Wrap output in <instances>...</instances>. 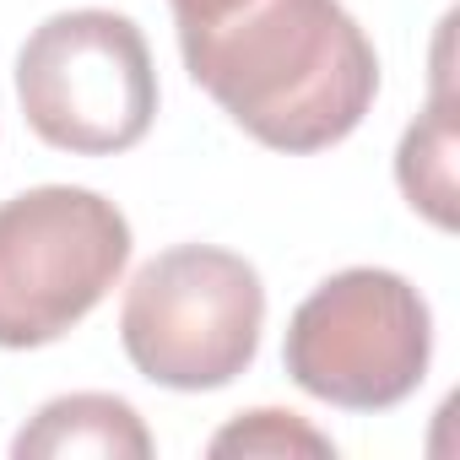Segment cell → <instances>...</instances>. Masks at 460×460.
<instances>
[{"instance_id":"obj_1","label":"cell","mask_w":460,"mask_h":460,"mask_svg":"<svg viewBox=\"0 0 460 460\" xmlns=\"http://www.w3.org/2000/svg\"><path fill=\"white\" fill-rule=\"evenodd\" d=\"M173 28L190 82L271 152H325L374 109L379 55L341 0H222Z\"/></svg>"},{"instance_id":"obj_2","label":"cell","mask_w":460,"mask_h":460,"mask_svg":"<svg viewBox=\"0 0 460 460\" xmlns=\"http://www.w3.org/2000/svg\"><path fill=\"white\" fill-rule=\"evenodd\" d=\"M266 331L261 271L217 244H173L152 255L119 304V341L141 379L163 390L234 385Z\"/></svg>"},{"instance_id":"obj_3","label":"cell","mask_w":460,"mask_h":460,"mask_svg":"<svg viewBox=\"0 0 460 460\" xmlns=\"http://www.w3.org/2000/svg\"><path fill=\"white\" fill-rule=\"evenodd\" d=\"M130 266L125 211L82 184L0 200V347L28 352L82 325Z\"/></svg>"},{"instance_id":"obj_4","label":"cell","mask_w":460,"mask_h":460,"mask_svg":"<svg viewBox=\"0 0 460 460\" xmlns=\"http://www.w3.org/2000/svg\"><path fill=\"white\" fill-rule=\"evenodd\" d=\"M433 358L428 298L379 266L325 277L288 320L282 363L298 390L341 411H390L422 379Z\"/></svg>"},{"instance_id":"obj_5","label":"cell","mask_w":460,"mask_h":460,"mask_svg":"<svg viewBox=\"0 0 460 460\" xmlns=\"http://www.w3.org/2000/svg\"><path fill=\"white\" fill-rule=\"evenodd\" d=\"M17 103L33 136L60 152H130L157 119L152 49L119 12H55L28 33L17 55Z\"/></svg>"},{"instance_id":"obj_6","label":"cell","mask_w":460,"mask_h":460,"mask_svg":"<svg viewBox=\"0 0 460 460\" xmlns=\"http://www.w3.org/2000/svg\"><path fill=\"white\" fill-rule=\"evenodd\" d=\"M152 433L141 422V411L119 395L103 390H76L49 401L17 438L12 455L17 460H152Z\"/></svg>"},{"instance_id":"obj_7","label":"cell","mask_w":460,"mask_h":460,"mask_svg":"<svg viewBox=\"0 0 460 460\" xmlns=\"http://www.w3.org/2000/svg\"><path fill=\"white\" fill-rule=\"evenodd\" d=\"M395 179L411 211H422L433 227H455V93H449V33H438V76L433 98L417 114V125L401 136Z\"/></svg>"},{"instance_id":"obj_8","label":"cell","mask_w":460,"mask_h":460,"mask_svg":"<svg viewBox=\"0 0 460 460\" xmlns=\"http://www.w3.org/2000/svg\"><path fill=\"white\" fill-rule=\"evenodd\" d=\"M206 449H211V455H271V460H277V455H314V460H331V455H336V444H331L320 428H309L304 417L277 411V406L239 411L222 433H211Z\"/></svg>"},{"instance_id":"obj_9","label":"cell","mask_w":460,"mask_h":460,"mask_svg":"<svg viewBox=\"0 0 460 460\" xmlns=\"http://www.w3.org/2000/svg\"><path fill=\"white\" fill-rule=\"evenodd\" d=\"M168 6H173V22H184V17H200V12L222 6V0H168Z\"/></svg>"}]
</instances>
